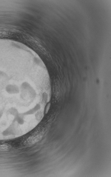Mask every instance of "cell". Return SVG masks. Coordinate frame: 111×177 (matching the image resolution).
I'll return each instance as SVG.
<instances>
[{
	"label": "cell",
	"instance_id": "obj_2",
	"mask_svg": "<svg viewBox=\"0 0 111 177\" xmlns=\"http://www.w3.org/2000/svg\"><path fill=\"white\" fill-rule=\"evenodd\" d=\"M10 147V146L8 145H0V150H6Z\"/></svg>",
	"mask_w": 111,
	"mask_h": 177
},
{
	"label": "cell",
	"instance_id": "obj_1",
	"mask_svg": "<svg viewBox=\"0 0 111 177\" xmlns=\"http://www.w3.org/2000/svg\"><path fill=\"white\" fill-rule=\"evenodd\" d=\"M43 134L38 133L32 134L26 140L24 141V144L25 145L29 146L38 142L42 137Z\"/></svg>",
	"mask_w": 111,
	"mask_h": 177
}]
</instances>
